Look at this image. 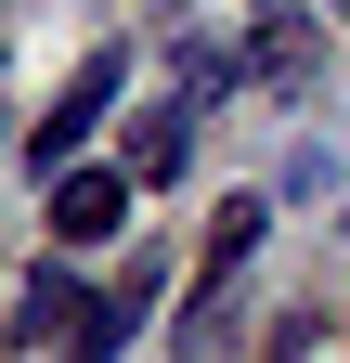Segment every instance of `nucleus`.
Returning <instances> with one entry per match:
<instances>
[{"label": "nucleus", "mask_w": 350, "mask_h": 363, "mask_svg": "<svg viewBox=\"0 0 350 363\" xmlns=\"http://www.w3.org/2000/svg\"><path fill=\"white\" fill-rule=\"evenodd\" d=\"M130 182H143V169H65V182H52V234H65V247H117Z\"/></svg>", "instance_id": "1"}, {"label": "nucleus", "mask_w": 350, "mask_h": 363, "mask_svg": "<svg viewBox=\"0 0 350 363\" xmlns=\"http://www.w3.org/2000/svg\"><path fill=\"white\" fill-rule=\"evenodd\" d=\"M104 104H117V52L65 78V104H52V117L26 130V156H39V169H65V156H78V143H91V130H104Z\"/></svg>", "instance_id": "2"}, {"label": "nucleus", "mask_w": 350, "mask_h": 363, "mask_svg": "<svg viewBox=\"0 0 350 363\" xmlns=\"http://www.w3.org/2000/svg\"><path fill=\"white\" fill-rule=\"evenodd\" d=\"M143 298H156V272H130V286H104L91 311H78V363H117L130 325H143Z\"/></svg>", "instance_id": "3"}, {"label": "nucleus", "mask_w": 350, "mask_h": 363, "mask_svg": "<svg viewBox=\"0 0 350 363\" xmlns=\"http://www.w3.org/2000/svg\"><path fill=\"white\" fill-rule=\"evenodd\" d=\"M259 220H273V208H259V195H234L221 220H208V259H195V272H208V298H221L234 272H247V247H259Z\"/></svg>", "instance_id": "4"}, {"label": "nucleus", "mask_w": 350, "mask_h": 363, "mask_svg": "<svg viewBox=\"0 0 350 363\" xmlns=\"http://www.w3.org/2000/svg\"><path fill=\"white\" fill-rule=\"evenodd\" d=\"M247 65H259V78H312V65H324V26H312V13L259 26V52H247Z\"/></svg>", "instance_id": "5"}, {"label": "nucleus", "mask_w": 350, "mask_h": 363, "mask_svg": "<svg viewBox=\"0 0 350 363\" xmlns=\"http://www.w3.org/2000/svg\"><path fill=\"white\" fill-rule=\"evenodd\" d=\"M182 143H195V104H169V117H143V130H130V169H143V182H169V169H182Z\"/></svg>", "instance_id": "6"}, {"label": "nucleus", "mask_w": 350, "mask_h": 363, "mask_svg": "<svg viewBox=\"0 0 350 363\" xmlns=\"http://www.w3.org/2000/svg\"><path fill=\"white\" fill-rule=\"evenodd\" d=\"M65 311H78V286H65V272H39V286H26V337H52Z\"/></svg>", "instance_id": "7"}]
</instances>
